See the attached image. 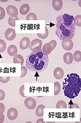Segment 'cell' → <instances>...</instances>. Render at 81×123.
I'll list each match as a JSON object with an SVG mask.
<instances>
[{"instance_id": "1", "label": "cell", "mask_w": 81, "mask_h": 123, "mask_svg": "<svg viewBox=\"0 0 81 123\" xmlns=\"http://www.w3.org/2000/svg\"><path fill=\"white\" fill-rule=\"evenodd\" d=\"M55 35L60 39H72L76 31V23L74 17L68 14H63L56 18Z\"/></svg>"}, {"instance_id": "2", "label": "cell", "mask_w": 81, "mask_h": 123, "mask_svg": "<svg viewBox=\"0 0 81 123\" xmlns=\"http://www.w3.org/2000/svg\"><path fill=\"white\" fill-rule=\"evenodd\" d=\"M48 55L45 54L42 49L32 51L29 55L26 60V66L32 72H42L45 71L49 63Z\"/></svg>"}, {"instance_id": "3", "label": "cell", "mask_w": 81, "mask_h": 123, "mask_svg": "<svg viewBox=\"0 0 81 123\" xmlns=\"http://www.w3.org/2000/svg\"><path fill=\"white\" fill-rule=\"evenodd\" d=\"M62 89L67 98L71 99L76 98L81 90V80L79 75L74 73L68 74L63 82Z\"/></svg>"}, {"instance_id": "4", "label": "cell", "mask_w": 81, "mask_h": 123, "mask_svg": "<svg viewBox=\"0 0 81 123\" xmlns=\"http://www.w3.org/2000/svg\"><path fill=\"white\" fill-rule=\"evenodd\" d=\"M57 42L55 40H51L49 43H45L43 46L42 47V50L44 51L45 54L47 55L50 54V53H52V51L54 50L55 48V47H56Z\"/></svg>"}, {"instance_id": "5", "label": "cell", "mask_w": 81, "mask_h": 123, "mask_svg": "<svg viewBox=\"0 0 81 123\" xmlns=\"http://www.w3.org/2000/svg\"><path fill=\"white\" fill-rule=\"evenodd\" d=\"M42 41L38 38H35L31 42L29 48L32 51H36L42 49Z\"/></svg>"}, {"instance_id": "6", "label": "cell", "mask_w": 81, "mask_h": 123, "mask_svg": "<svg viewBox=\"0 0 81 123\" xmlns=\"http://www.w3.org/2000/svg\"><path fill=\"white\" fill-rule=\"evenodd\" d=\"M24 105L26 108L30 110H34L36 107L37 102L32 98H27L24 101Z\"/></svg>"}, {"instance_id": "7", "label": "cell", "mask_w": 81, "mask_h": 123, "mask_svg": "<svg viewBox=\"0 0 81 123\" xmlns=\"http://www.w3.org/2000/svg\"><path fill=\"white\" fill-rule=\"evenodd\" d=\"M62 45L65 50L71 51L74 47V43L71 39L66 38L62 40Z\"/></svg>"}, {"instance_id": "8", "label": "cell", "mask_w": 81, "mask_h": 123, "mask_svg": "<svg viewBox=\"0 0 81 123\" xmlns=\"http://www.w3.org/2000/svg\"><path fill=\"white\" fill-rule=\"evenodd\" d=\"M6 11L10 17L16 18L18 15V10L17 8L13 5H9L6 7Z\"/></svg>"}, {"instance_id": "9", "label": "cell", "mask_w": 81, "mask_h": 123, "mask_svg": "<svg viewBox=\"0 0 81 123\" xmlns=\"http://www.w3.org/2000/svg\"><path fill=\"white\" fill-rule=\"evenodd\" d=\"M5 36L7 41H12L16 37V33L15 30L12 28H9L6 30L5 32Z\"/></svg>"}, {"instance_id": "10", "label": "cell", "mask_w": 81, "mask_h": 123, "mask_svg": "<svg viewBox=\"0 0 81 123\" xmlns=\"http://www.w3.org/2000/svg\"><path fill=\"white\" fill-rule=\"evenodd\" d=\"M30 44V40L29 38L27 37H23L20 41V48L23 50H26L28 48H29Z\"/></svg>"}, {"instance_id": "11", "label": "cell", "mask_w": 81, "mask_h": 123, "mask_svg": "<svg viewBox=\"0 0 81 123\" xmlns=\"http://www.w3.org/2000/svg\"><path fill=\"white\" fill-rule=\"evenodd\" d=\"M7 117L10 120H14L16 119L18 115V112L15 108H11L8 110Z\"/></svg>"}, {"instance_id": "12", "label": "cell", "mask_w": 81, "mask_h": 123, "mask_svg": "<svg viewBox=\"0 0 81 123\" xmlns=\"http://www.w3.org/2000/svg\"><path fill=\"white\" fill-rule=\"evenodd\" d=\"M53 74H54V77L55 79L60 80L62 79L64 76V70L61 67H56L54 70Z\"/></svg>"}, {"instance_id": "13", "label": "cell", "mask_w": 81, "mask_h": 123, "mask_svg": "<svg viewBox=\"0 0 81 123\" xmlns=\"http://www.w3.org/2000/svg\"><path fill=\"white\" fill-rule=\"evenodd\" d=\"M63 6V2L62 0H54L52 1V7L55 11L59 12L62 10Z\"/></svg>"}, {"instance_id": "14", "label": "cell", "mask_w": 81, "mask_h": 123, "mask_svg": "<svg viewBox=\"0 0 81 123\" xmlns=\"http://www.w3.org/2000/svg\"><path fill=\"white\" fill-rule=\"evenodd\" d=\"M63 59H64V62L66 65L71 64L74 61L72 54L71 52H66L63 56Z\"/></svg>"}, {"instance_id": "15", "label": "cell", "mask_w": 81, "mask_h": 123, "mask_svg": "<svg viewBox=\"0 0 81 123\" xmlns=\"http://www.w3.org/2000/svg\"><path fill=\"white\" fill-rule=\"evenodd\" d=\"M7 53L9 56H14L18 53L17 47L15 45H10L7 48Z\"/></svg>"}, {"instance_id": "16", "label": "cell", "mask_w": 81, "mask_h": 123, "mask_svg": "<svg viewBox=\"0 0 81 123\" xmlns=\"http://www.w3.org/2000/svg\"><path fill=\"white\" fill-rule=\"evenodd\" d=\"M30 6L27 3H24L20 7V13L22 15H25L28 14L30 11Z\"/></svg>"}, {"instance_id": "17", "label": "cell", "mask_w": 81, "mask_h": 123, "mask_svg": "<svg viewBox=\"0 0 81 123\" xmlns=\"http://www.w3.org/2000/svg\"><path fill=\"white\" fill-rule=\"evenodd\" d=\"M13 62L14 63H20L21 65V66H22L24 65V57L21 55L17 54L14 56Z\"/></svg>"}, {"instance_id": "18", "label": "cell", "mask_w": 81, "mask_h": 123, "mask_svg": "<svg viewBox=\"0 0 81 123\" xmlns=\"http://www.w3.org/2000/svg\"><path fill=\"white\" fill-rule=\"evenodd\" d=\"M45 108L43 105H39L36 110V114L37 117H42L43 116V110Z\"/></svg>"}, {"instance_id": "19", "label": "cell", "mask_w": 81, "mask_h": 123, "mask_svg": "<svg viewBox=\"0 0 81 123\" xmlns=\"http://www.w3.org/2000/svg\"><path fill=\"white\" fill-rule=\"evenodd\" d=\"M73 59L77 62H80L81 61V51L80 50H76L74 53Z\"/></svg>"}, {"instance_id": "20", "label": "cell", "mask_w": 81, "mask_h": 123, "mask_svg": "<svg viewBox=\"0 0 81 123\" xmlns=\"http://www.w3.org/2000/svg\"><path fill=\"white\" fill-rule=\"evenodd\" d=\"M61 89V85L60 83L58 82H55L54 83V96H57L60 92Z\"/></svg>"}, {"instance_id": "21", "label": "cell", "mask_w": 81, "mask_h": 123, "mask_svg": "<svg viewBox=\"0 0 81 123\" xmlns=\"http://www.w3.org/2000/svg\"><path fill=\"white\" fill-rule=\"evenodd\" d=\"M19 18L18 17L16 18H12V17H9L8 19V24L12 27H15V21L18 20Z\"/></svg>"}, {"instance_id": "22", "label": "cell", "mask_w": 81, "mask_h": 123, "mask_svg": "<svg viewBox=\"0 0 81 123\" xmlns=\"http://www.w3.org/2000/svg\"><path fill=\"white\" fill-rule=\"evenodd\" d=\"M45 31L44 33H37V34L39 38L42 39H44L47 38V37H48V35H49L48 29H47V27H45Z\"/></svg>"}, {"instance_id": "23", "label": "cell", "mask_w": 81, "mask_h": 123, "mask_svg": "<svg viewBox=\"0 0 81 123\" xmlns=\"http://www.w3.org/2000/svg\"><path fill=\"white\" fill-rule=\"evenodd\" d=\"M7 47L6 43L3 39H0V53H3Z\"/></svg>"}, {"instance_id": "24", "label": "cell", "mask_w": 81, "mask_h": 123, "mask_svg": "<svg viewBox=\"0 0 81 123\" xmlns=\"http://www.w3.org/2000/svg\"><path fill=\"white\" fill-rule=\"evenodd\" d=\"M56 108H66L67 105L64 101L60 100L59 101H58V102L56 104Z\"/></svg>"}, {"instance_id": "25", "label": "cell", "mask_w": 81, "mask_h": 123, "mask_svg": "<svg viewBox=\"0 0 81 123\" xmlns=\"http://www.w3.org/2000/svg\"><path fill=\"white\" fill-rule=\"evenodd\" d=\"M26 19L27 20H37V15L33 13H30L27 15Z\"/></svg>"}, {"instance_id": "26", "label": "cell", "mask_w": 81, "mask_h": 123, "mask_svg": "<svg viewBox=\"0 0 81 123\" xmlns=\"http://www.w3.org/2000/svg\"><path fill=\"white\" fill-rule=\"evenodd\" d=\"M27 73V69L25 66H21V78H23L26 76V75Z\"/></svg>"}, {"instance_id": "27", "label": "cell", "mask_w": 81, "mask_h": 123, "mask_svg": "<svg viewBox=\"0 0 81 123\" xmlns=\"http://www.w3.org/2000/svg\"><path fill=\"white\" fill-rule=\"evenodd\" d=\"M74 18L76 20V26H78L79 27L81 26V15L78 14L77 15L76 17H74Z\"/></svg>"}, {"instance_id": "28", "label": "cell", "mask_w": 81, "mask_h": 123, "mask_svg": "<svg viewBox=\"0 0 81 123\" xmlns=\"http://www.w3.org/2000/svg\"><path fill=\"white\" fill-rule=\"evenodd\" d=\"M10 78V77H0V82L2 84H6L9 81Z\"/></svg>"}, {"instance_id": "29", "label": "cell", "mask_w": 81, "mask_h": 123, "mask_svg": "<svg viewBox=\"0 0 81 123\" xmlns=\"http://www.w3.org/2000/svg\"><path fill=\"white\" fill-rule=\"evenodd\" d=\"M6 15L5 9L3 7H0V20H2L5 18Z\"/></svg>"}, {"instance_id": "30", "label": "cell", "mask_w": 81, "mask_h": 123, "mask_svg": "<svg viewBox=\"0 0 81 123\" xmlns=\"http://www.w3.org/2000/svg\"><path fill=\"white\" fill-rule=\"evenodd\" d=\"M24 85H23L22 86H20V88L19 89V94L20 95V96L23 98H25V95H24Z\"/></svg>"}, {"instance_id": "31", "label": "cell", "mask_w": 81, "mask_h": 123, "mask_svg": "<svg viewBox=\"0 0 81 123\" xmlns=\"http://www.w3.org/2000/svg\"><path fill=\"white\" fill-rule=\"evenodd\" d=\"M6 97L5 92L3 90L0 89V101H3Z\"/></svg>"}, {"instance_id": "32", "label": "cell", "mask_w": 81, "mask_h": 123, "mask_svg": "<svg viewBox=\"0 0 81 123\" xmlns=\"http://www.w3.org/2000/svg\"><path fill=\"white\" fill-rule=\"evenodd\" d=\"M5 120V116H4L3 113L0 111V123H3Z\"/></svg>"}, {"instance_id": "33", "label": "cell", "mask_w": 81, "mask_h": 123, "mask_svg": "<svg viewBox=\"0 0 81 123\" xmlns=\"http://www.w3.org/2000/svg\"><path fill=\"white\" fill-rule=\"evenodd\" d=\"M0 111L4 113L5 111V106L3 103H0Z\"/></svg>"}, {"instance_id": "34", "label": "cell", "mask_w": 81, "mask_h": 123, "mask_svg": "<svg viewBox=\"0 0 81 123\" xmlns=\"http://www.w3.org/2000/svg\"><path fill=\"white\" fill-rule=\"evenodd\" d=\"M37 123H44V121H43V118H40L37 121Z\"/></svg>"}, {"instance_id": "35", "label": "cell", "mask_w": 81, "mask_h": 123, "mask_svg": "<svg viewBox=\"0 0 81 123\" xmlns=\"http://www.w3.org/2000/svg\"><path fill=\"white\" fill-rule=\"evenodd\" d=\"M8 1H1V2H7Z\"/></svg>"}]
</instances>
